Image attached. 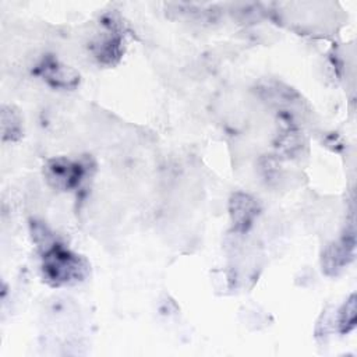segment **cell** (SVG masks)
<instances>
[{
    "instance_id": "6da1fadb",
    "label": "cell",
    "mask_w": 357,
    "mask_h": 357,
    "mask_svg": "<svg viewBox=\"0 0 357 357\" xmlns=\"http://www.w3.org/2000/svg\"><path fill=\"white\" fill-rule=\"evenodd\" d=\"M89 266L84 258L53 243L45 248L42 255V273L52 286L74 284L84 280Z\"/></svg>"
},
{
    "instance_id": "7a4b0ae2",
    "label": "cell",
    "mask_w": 357,
    "mask_h": 357,
    "mask_svg": "<svg viewBox=\"0 0 357 357\" xmlns=\"http://www.w3.org/2000/svg\"><path fill=\"white\" fill-rule=\"evenodd\" d=\"M85 174V167L79 162L66 158L50 159L45 166V176L49 184L57 190L68 191L75 188Z\"/></svg>"
},
{
    "instance_id": "3957f363",
    "label": "cell",
    "mask_w": 357,
    "mask_h": 357,
    "mask_svg": "<svg viewBox=\"0 0 357 357\" xmlns=\"http://www.w3.org/2000/svg\"><path fill=\"white\" fill-rule=\"evenodd\" d=\"M36 73L50 86L59 89H73L79 82V77L74 70L61 64L57 59L52 56L42 60V63L38 66Z\"/></svg>"
},
{
    "instance_id": "277c9868",
    "label": "cell",
    "mask_w": 357,
    "mask_h": 357,
    "mask_svg": "<svg viewBox=\"0 0 357 357\" xmlns=\"http://www.w3.org/2000/svg\"><path fill=\"white\" fill-rule=\"evenodd\" d=\"M230 218L237 231H247L258 215V202L248 194L236 192L229 202Z\"/></svg>"
},
{
    "instance_id": "5b68a950",
    "label": "cell",
    "mask_w": 357,
    "mask_h": 357,
    "mask_svg": "<svg viewBox=\"0 0 357 357\" xmlns=\"http://www.w3.org/2000/svg\"><path fill=\"white\" fill-rule=\"evenodd\" d=\"M354 254V234L353 231L344 234L339 241L329 245L322 257V266L326 273H336L353 259Z\"/></svg>"
},
{
    "instance_id": "8992f818",
    "label": "cell",
    "mask_w": 357,
    "mask_h": 357,
    "mask_svg": "<svg viewBox=\"0 0 357 357\" xmlns=\"http://www.w3.org/2000/svg\"><path fill=\"white\" fill-rule=\"evenodd\" d=\"M121 43V35L114 28H112L95 43L93 53L102 63L113 64L120 59L123 53Z\"/></svg>"
},
{
    "instance_id": "52a82bcc",
    "label": "cell",
    "mask_w": 357,
    "mask_h": 357,
    "mask_svg": "<svg viewBox=\"0 0 357 357\" xmlns=\"http://www.w3.org/2000/svg\"><path fill=\"white\" fill-rule=\"evenodd\" d=\"M1 132L4 141H15L21 137V120L17 112L11 107H3L1 112Z\"/></svg>"
},
{
    "instance_id": "ba28073f",
    "label": "cell",
    "mask_w": 357,
    "mask_h": 357,
    "mask_svg": "<svg viewBox=\"0 0 357 357\" xmlns=\"http://www.w3.org/2000/svg\"><path fill=\"white\" fill-rule=\"evenodd\" d=\"M356 326V296L351 294L339 311V331L340 333H349Z\"/></svg>"
}]
</instances>
